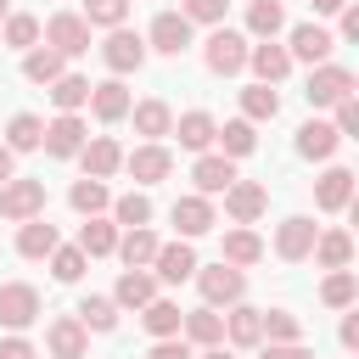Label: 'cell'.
Returning a JSON list of instances; mask_svg holds the SVG:
<instances>
[{
	"label": "cell",
	"mask_w": 359,
	"mask_h": 359,
	"mask_svg": "<svg viewBox=\"0 0 359 359\" xmlns=\"http://www.w3.org/2000/svg\"><path fill=\"white\" fill-rule=\"evenodd\" d=\"M101 123H118V118H129V90L118 84V79H107V84H90V101H84Z\"/></svg>",
	"instance_id": "7402d4cb"
},
{
	"label": "cell",
	"mask_w": 359,
	"mask_h": 359,
	"mask_svg": "<svg viewBox=\"0 0 359 359\" xmlns=\"http://www.w3.org/2000/svg\"><path fill=\"white\" fill-rule=\"evenodd\" d=\"M342 348H359V314L342 320Z\"/></svg>",
	"instance_id": "11a10c76"
},
{
	"label": "cell",
	"mask_w": 359,
	"mask_h": 359,
	"mask_svg": "<svg viewBox=\"0 0 359 359\" xmlns=\"http://www.w3.org/2000/svg\"><path fill=\"white\" fill-rule=\"evenodd\" d=\"M79 325L84 331H112L118 325V303L112 297H84L79 303Z\"/></svg>",
	"instance_id": "b9f144b4"
},
{
	"label": "cell",
	"mask_w": 359,
	"mask_h": 359,
	"mask_svg": "<svg viewBox=\"0 0 359 359\" xmlns=\"http://www.w3.org/2000/svg\"><path fill=\"white\" fill-rule=\"evenodd\" d=\"M79 247H84V258H107V252L118 247V224L101 219V213H90V224L79 230Z\"/></svg>",
	"instance_id": "1f68e13d"
},
{
	"label": "cell",
	"mask_w": 359,
	"mask_h": 359,
	"mask_svg": "<svg viewBox=\"0 0 359 359\" xmlns=\"http://www.w3.org/2000/svg\"><path fill=\"white\" fill-rule=\"evenodd\" d=\"M84 264H90L84 247H62V241H56V252H50V275H56V280H79Z\"/></svg>",
	"instance_id": "7dc6e473"
},
{
	"label": "cell",
	"mask_w": 359,
	"mask_h": 359,
	"mask_svg": "<svg viewBox=\"0 0 359 359\" xmlns=\"http://www.w3.org/2000/svg\"><path fill=\"white\" fill-rule=\"evenodd\" d=\"M320 297H325L331 309H348V303L359 297V280H353L348 269H331V275H325V286H320Z\"/></svg>",
	"instance_id": "7bdbcfd3"
},
{
	"label": "cell",
	"mask_w": 359,
	"mask_h": 359,
	"mask_svg": "<svg viewBox=\"0 0 359 359\" xmlns=\"http://www.w3.org/2000/svg\"><path fill=\"white\" fill-rule=\"evenodd\" d=\"M0 22H6V0H0Z\"/></svg>",
	"instance_id": "91938a15"
},
{
	"label": "cell",
	"mask_w": 359,
	"mask_h": 359,
	"mask_svg": "<svg viewBox=\"0 0 359 359\" xmlns=\"http://www.w3.org/2000/svg\"><path fill=\"white\" fill-rule=\"evenodd\" d=\"M202 62H208V73L230 79V73H241V67H247V39H241L236 28H213V34H208V45H202Z\"/></svg>",
	"instance_id": "7a4b0ae2"
},
{
	"label": "cell",
	"mask_w": 359,
	"mask_h": 359,
	"mask_svg": "<svg viewBox=\"0 0 359 359\" xmlns=\"http://www.w3.org/2000/svg\"><path fill=\"white\" fill-rule=\"evenodd\" d=\"M34 213H45V185L11 174V180L0 185V219H17V224H22V219H34Z\"/></svg>",
	"instance_id": "3957f363"
},
{
	"label": "cell",
	"mask_w": 359,
	"mask_h": 359,
	"mask_svg": "<svg viewBox=\"0 0 359 359\" xmlns=\"http://www.w3.org/2000/svg\"><path fill=\"white\" fill-rule=\"evenodd\" d=\"M224 337H230L236 348H258V342H264V309L230 303V314H224Z\"/></svg>",
	"instance_id": "44dd1931"
},
{
	"label": "cell",
	"mask_w": 359,
	"mask_h": 359,
	"mask_svg": "<svg viewBox=\"0 0 359 359\" xmlns=\"http://www.w3.org/2000/svg\"><path fill=\"white\" fill-rule=\"evenodd\" d=\"M151 297H157V275H146V269H123L118 286H112V303L118 309H146Z\"/></svg>",
	"instance_id": "cb8c5ba5"
},
{
	"label": "cell",
	"mask_w": 359,
	"mask_h": 359,
	"mask_svg": "<svg viewBox=\"0 0 359 359\" xmlns=\"http://www.w3.org/2000/svg\"><path fill=\"white\" fill-rule=\"evenodd\" d=\"M213 129H219V123H213V118L196 107V112H185V118L168 129V135H180V146H185V151H208V146H213Z\"/></svg>",
	"instance_id": "83f0119b"
},
{
	"label": "cell",
	"mask_w": 359,
	"mask_h": 359,
	"mask_svg": "<svg viewBox=\"0 0 359 359\" xmlns=\"http://www.w3.org/2000/svg\"><path fill=\"white\" fill-rule=\"evenodd\" d=\"M247 67L258 73V84H280V79L292 73V50H286V45H275V39L247 45Z\"/></svg>",
	"instance_id": "4fadbf2b"
},
{
	"label": "cell",
	"mask_w": 359,
	"mask_h": 359,
	"mask_svg": "<svg viewBox=\"0 0 359 359\" xmlns=\"http://www.w3.org/2000/svg\"><path fill=\"white\" fill-rule=\"evenodd\" d=\"M123 168H129L140 185H157V180H168V174H174V157H168V146L146 140V146H135V151L123 157Z\"/></svg>",
	"instance_id": "9c48e42d"
},
{
	"label": "cell",
	"mask_w": 359,
	"mask_h": 359,
	"mask_svg": "<svg viewBox=\"0 0 359 359\" xmlns=\"http://www.w3.org/2000/svg\"><path fill=\"white\" fill-rule=\"evenodd\" d=\"M286 28V11H280V0H252L247 6V34H258V39H275Z\"/></svg>",
	"instance_id": "e575fe53"
},
{
	"label": "cell",
	"mask_w": 359,
	"mask_h": 359,
	"mask_svg": "<svg viewBox=\"0 0 359 359\" xmlns=\"http://www.w3.org/2000/svg\"><path fill=\"white\" fill-rule=\"evenodd\" d=\"M309 6H314V11H342L348 0H309Z\"/></svg>",
	"instance_id": "680465c9"
},
{
	"label": "cell",
	"mask_w": 359,
	"mask_h": 359,
	"mask_svg": "<svg viewBox=\"0 0 359 359\" xmlns=\"http://www.w3.org/2000/svg\"><path fill=\"white\" fill-rule=\"evenodd\" d=\"M157 247H163V241H157V236H151L146 224H129V230L118 236V247H112V252H118V258H123L129 269H146V264L157 258Z\"/></svg>",
	"instance_id": "603a6c76"
},
{
	"label": "cell",
	"mask_w": 359,
	"mask_h": 359,
	"mask_svg": "<svg viewBox=\"0 0 359 359\" xmlns=\"http://www.w3.org/2000/svg\"><path fill=\"white\" fill-rule=\"evenodd\" d=\"M67 202H73V213H84V219H90V213L112 208V191H107V180H90V174H84V180L67 191Z\"/></svg>",
	"instance_id": "d6a6232c"
},
{
	"label": "cell",
	"mask_w": 359,
	"mask_h": 359,
	"mask_svg": "<svg viewBox=\"0 0 359 359\" xmlns=\"http://www.w3.org/2000/svg\"><path fill=\"white\" fill-rule=\"evenodd\" d=\"M264 208H269V191H264L258 180H236V185L224 191V213H230L236 224H252Z\"/></svg>",
	"instance_id": "9a60e30c"
},
{
	"label": "cell",
	"mask_w": 359,
	"mask_h": 359,
	"mask_svg": "<svg viewBox=\"0 0 359 359\" xmlns=\"http://www.w3.org/2000/svg\"><path fill=\"white\" fill-rule=\"evenodd\" d=\"M180 331H185V337H191L196 348H213V342H224V314L202 303V309H191V314L180 320Z\"/></svg>",
	"instance_id": "484cf974"
},
{
	"label": "cell",
	"mask_w": 359,
	"mask_h": 359,
	"mask_svg": "<svg viewBox=\"0 0 359 359\" xmlns=\"http://www.w3.org/2000/svg\"><path fill=\"white\" fill-rule=\"evenodd\" d=\"M45 140V118H34V112H17L11 123H6V146L11 151H34Z\"/></svg>",
	"instance_id": "74e56055"
},
{
	"label": "cell",
	"mask_w": 359,
	"mask_h": 359,
	"mask_svg": "<svg viewBox=\"0 0 359 359\" xmlns=\"http://www.w3.org/2000/svg\"><path fill=\"white\" fill-rule=\"evenodd\" d=\"M314 236H320V230H314V219H303V213H297V219H286V224L275 230V252L297 264V258H309V252H314Z\"/></svg>",
	"instance_id": "ffe728a7"
},
{
	"label": "cell",
	"mask_w": 359,
	"mask_h": 359,
	"mask_svg": "<svg viewBox=\"0 0 359 359\" xmlns=\"http://www.w3.org/2000/svg\"><path fill=\"white\" fill-rule=\"evenodd\" d=\"M213 140H219V151H224V157H247V151L258 146V135H252V123H247V118H230L224 129H213Z\"/></svg>",
	"instance_id": "f35d334b"
},
{
	"label": "cell",
	"mask_w": 359,
	"mask_h": 359,
	"mask_svg": "<svg viewBox=\"0 0 359 359\" xmlns=\"http://www.w3.org/2000/svg\"><path fill=\"white\" fill-rule=\"evenodd\" d=\"M62 73H67V56L50 50V45H34V50L22 56V79H28V84H50V79H62Z\"/></svg>",
	"instance_id": "4316f807"
},
{
	"label": "cell",
	"mask_w": 359,
	"mask_h": 359,
	"mask_svg": "<svg viewBox=\"0 0 359 359\" xmlns=\"http://www.w3.org/2000/svg\"><path fill=\"white\" fill-rule=\"evenodd\" d=\"M129 112H135V135H146V140H163V135L174 129L168 101H140V107H129Z\"/></svg>",
	"instance_id": "4dcf8cb0"
},
{
	"label": "cell",
	"mask_w": 359,
	"mask_h": 359,
	"mask_svg": "<svg viewBox=\"0 0 359 359\" xmlns=\"http://www.w3.org/2000/svg\"><path fill=\"white\" fill-rule=\"evenodd\" d=\"M297 62H309V67H320V62H331V50H337V39L320 28V22H297L292 28V45H286Z\"/></svg>",
	"instance_id": "7c38bea8"
},
{
	"label": "cell",
	"mask_w": 359,
	"mask_h": 359,
	"mask_svg": "<svg viewBox=\"0 0 359 359\" xmlns=\"http://www.w3.org/2000/svg\"><path fill=\"white\" fill-rule=\"evenodd\" d=\"M168 219L180 224L185 241H191V236H208V230H213V202H208L202 191H196V196H180V202L168 208Z\"/></svg>",
	"instance_id": "ac0fdd59"
},
{
	"label": "cell",
	"mask_w": 359,
	"mask_h": 359,
	"mask_svg": "<svg viewBox=\"0 0 359 359\" xmlns=\"http://www.w3.org/2000/svg\"><path fill=\"white\" fill-rule=\"evenodd\" d=\"M191 359H236V353H230L224 342H213V348H202V353H191Z\"/></svg>",
	"instance_id": "6f0895ef"
},
{
	"label": "cell",
	"mask_w": 359,
	"mask_h": 359,
	"mask_svg": "<svg viewBox=\"0 0 359 359\" xmlns=\"http://www.w3.org/2000/svg\"><path fill=\"white\" fill-rule=\"evenodd\" d=\"M146 359H191V348H185L180 337H157V348H151Z\"/></svg>",
	"instance_id": "f907efd6"
},
{
	"label": "cell",
	"mask_w": 359,
	"mask_h": 359,
	"mask_svg": "<svg viewBox=\"0 0 359 359\" xmlns=\"http://www.w3.org/2000/svg\"><path fill=\"white\" fill-rule=\"evenodd\" d=\"M34 320H39V292H34L28 280H6V286H0V325L28 331Z\"/></svg>",
	"instance_id": "277c9868"
},
{
	"label": "cell",
	"mask_w": 359,
	"mask_h": 359,
	"mask_svg": "<svg viewBox=\"0 0 359 359\" xmlns=\"http://www.w3.org/2000/svg\"><path fill=\"white\" fill-rule=\"evenodd\" d=\"M196 286H202V303L208 309H230V303H241V292H247V275L236 269V264H213V269H202L196 264Z\"/></svg>",
	"instance_id": "6da1fadb"
},
{
	"label": "cell",
	"mask_w": 359,
	"mask_h": 359,
	"mask_svg": "<svg viewBox=\"0 0 359 359\" xmlns=\"http://www.w3.org/2000/svg\"><path fill=\"white\" fill-rule=\"evenodd\" d=\"M151 269H157V280H163V286L191 280V275H196V252H191V241H185V236H180V241H163V247H157V258H151Z\"/></svg>",
	"instance_id": "ba28073f"
},
{
	"label": "cell",
	"mask_w": 359,
	"mask_h": 359,
	"mask_svg": "<svg viewBox=\"0 0 359 359\" xmlns=\"http://www.w3.org/2000/svg\"><path fill=\"white\" fill-rule=\"evenodd\" d=\"M45 342H50V353H56V359H84V348H90V331L79 325V314H62V320H50Z\"/></svg>",
	"instance_id": "d6986e66"
},
{
	"label": "cell",
	"mask_w": 359,
	"mask_h": 359,
	"mask_svg": "<svg viewBox=\"0 0 359 359\" xmlns=\"http://www.w3.org/2000/svg\"><path fill=\"white\" fill-rule=\"evenodd\" d=\"M337 140H342V135H337L331 123H320V118H309V123L297 129V151H303V157H314V163H325V157L337 151Z\"/></svg>",
	"instance_id": "f1b7e54d"
},
{
	"label": "cell",
	"mask_w": 359,
	"mask_h": 359,
	"mask_svg": "<svg viewBox=\"0 0 359 359\" xmlns=\"http://www.w3.org/2000/svg\"><path fill=\"white\" fill-rule=\"evenodd\" d=\"M348 258H353V236H348V230L314 236V264H320V269H348Z\"/></svg>",
	"instance_id": "f546056e"
},
{
	"label": "cell",
	"mask_w": 359,
	"mask_h": 359,
	"mask_svg": "<svg viewBox=\"0 0 359 359\" xmlns=\"http://www.w3.org/2000/svg\"><path fill=\"white\" fill-rule=\"evenodd\" d=\"M224 6L230 0H185L180 17H191V22H224Z\"/></svg>",
	"instance_id": "c3c4849f"
},
{
	"label": "cell",
	"mask_w": 359,
	"mask_h": 359,
	"mask_svg": "<svg viewBox=\"0 0 359 359\" xmlns=\"http://www.w3.org/2000/svg\"><path fill=\"white\" fill-rule=\"evenodd\" d=\"M264 359H314V353H309L303 342H269V348H264Z\"/></svg>",
	"instance_id": "816d5d0a"
},
{
	"label": "cell",
	"mask_w": 359,
	"mask_h": 359,
	"mask_svg": "<svg viewBox=\"0 0 359 359\" xmlns=\"http://www.w3.org/2000/svg\"><path fill=\"white\" fill-rule=\"evenodd\" d=\"M309 107H337L342 95H353V73L348 67H337V62H320L314 73H309Z\"/></svg>",
	"instance_id": "5b68a950"
},
{
	"label": "cell",
	"mask_w": 359,
	"mask_h": 359,
	"mask_svg": "<svg viewBox=\"0 0 359 359\" xmlns=\"http://www.w3.org/2000/svg\"><path fill=\"white\" fill-rule=\"evenodd\" d=\"M79 157H84V174H90V180H112V174L123 168V151H118V140H112V135L84 140V146H79Z\"/></svg>",
	"instance_id": "2e32d148"
},
{
	"label": "cell",
	"mask_w": 359,
	"mask_h": 359,
	"mask_svg": "<svg viewBox=\"0 0 359 359\" xmlns=\"http://www.w3.org/2000/svg\"><path fill=\"white\" fill-rule=\"evenodd\" d=\"M140 320H146V331L151 337H180V303H168V297H151L146 309H140Z\"/></svg>",
	"instance_id": "836d02e7"
},
{
	"label": "cell",
	"mask_w": 359,
	"mask_h": 359,
	"mask_svg": "<svg viewBox=\"0 0 359 359\" xmlns=\"http://www.w3.org/2000/svg\"><path fill=\"white\" fill-rule=\"evenodd\" d=\"M11 174H17V151H11V146H0V185H6Z\"/></svg>",
	"instance_id": "9f6ffc18"
},
{
	"label": "cell",
	"mask_w": 359,
	"mask_h": 359,
	"mask_svg": "<svg viewBox=\"0 0 359 359\" xmlns=\"http://www.w3.org/2000/svg\"><path fill=\"white\" fill-rule=\"evenodd\" d=\"M50 101H56V112H79V107L90 101V79H79V73L50 79Z\"/></svg>",
	"instance_id": "8d00e7d4"
},
{
	"label": "cell",
	"mask_w": 359,
	"mask_h": 359,
	"mask_svg": "<svg viewBox=\"0 0 359 359\" xmlns=\"http://www.w3.org/2000/svg\"><path fill=\"white\" fill-rule=\"evenodd\" d=\"M45 39H50V50H62V56H84V50H90V22H84L79 11H56V17L45 22Z\"/></svg>",
	"instance_id": "8992f818"
},
{
	"label": "cell",
	"mask_w": 359,
	"mask_h": 359,
	"mask_svg": "<svg viewBox=\"0 0 359 359\" xmlns=\"http://www.w3.org/2000/svg\"><path fill=\"white\" fill-rule=\"evenodd\" d=\"M258 258H264V241H258L252 230H230V236H224V264L247 269V264H258Z\"/></svg>",
	"instance_id": "60d3db41"
},
{
	"label": "cell",
	"mask_w": 359,
	"mask_h": 359,
	"mask_svg": "<svg viewBox=\"0 0 359 359\" xmlns=\"http://www.w3.org/2000/svg\"><path fill=\"white\" fill-rule=\"evenodd\" d=\"M353 202V168H325L320 185H314V208L320 213H342Z\"/></svg>",
	"instance_id": "e0dca14e"
},
{
	"label": "cell",
	"mask_w": 359,
	"mask_h": 359,
	"mask_svg": "<svg viewBox=\"0 0 359 359\" xmlns=\"http://www.w3.org/2000/svg\"><path fill=\"white\" fill-rule=\"evenodd\" d=\"M342 39H359V6H342Z\"/></svg>",
	"instance_id": "db71d44e"
},
{
	"label": "cell",
	"mask_w": 359,
	"mask_h": 359,
	"mask_svg": "<svg viewBox=\"0 0 359 359\" xmlns=\"http://www.w3.org/2000/svg\"><path fill=\"white\" fill-rule=\"evenodd\" d=\"M112 213H118V224L129 230V224H151V202L140 196V191H123L118 202H112Z\"/></svg>",
	"instance_id": "bcb514c9"
},
{
	"label": "cell",
	"mask_w": 359,
	"mask_h": 359,
	"mask_svg": "<svg viewBox=\"0 0 359 359\" xmlns=\"http://www.w3.org/2000/svg\"><path fill=\"white\" fill-rule=\"evenodd\" d=\"M0 34H6L11 50H34V45H39V17H28V11H6Z\"/></svg>",
	"instance_id": "d590c367"
},
{
	"label": "cell",
	"mask_w": 359,
	"mask_h": 359,
	"mask_svg": "<svg viewBox=\"0 0 359 359\" xmlns=\"http://www.w3.org/2000/svg\"><path fill=\"white\" fill-rule=\"evenodd\" d=\"M241 112H247V123H264V118L280 112V95H275L269 84H247V90H241Z\"/></svg>",
	"instance_id": "ab89813d"
},
{
	"label": "cell",
	"mask_w": 359,
	"mask_h": 359,
	"mask_svg": "<svg viewBox=\"0 0 359 359\" xmlns=\"http://www.w3.org/2000/svg\"><path fill=\"white\" fill-rule=\"evenodd\" d=\"M129 0H84V22L90 28H123Z\"/></svg>",
	"instance_id": "f6af8a7d"
},
{
	"label": "cell",
	"mask_w": 359,
	"mask_h": 359,
	"mask_svg": "<svg viewBox=\"0 0 359 359\" xmlns=\"http://www.w3.org/2000/svg\"><path fill=\"white\" fill-rule=\"evenodd\" d=\"M146 39H151V50H163V56H180V50L191 45V17H180V11H157Z\"/></svg>",
	"instance_id": "8fae6325"
},
{
	"label": "cell",
	"mask_w": 359,
	"mask_h": 359,
	"mask_svg": "<svg viewBox=\"0 0 359 359\" xmlns=\"http://www.w3.org/2000/svg\"><path fill=\"white\" fill-rule=\"evenodd\" d=\"M331 129H337V135H359V101H353V95L337 101V123H331Z\"/></svg>",
	"instance_id": "681fc988"
},
{
	"label": "cell",
	"mask_w": 359,
	"mask_h": 359,
	"mask_svg": "<svg viewBox=\"0 0 359 359\" xmlns=\"http://www.w3.org/2000/svg\"><path fill=\"white\" fill-rule=\"evenodd\" d=\"M0 359H34V342L28 337H6L0 342Z\"/></svg>",
	"instance_id": "f5cc1de1"
},
{
	"label": "cell",
	"mask_w": 359,
	"mask_h": 359,
	"mask_svg": "<svg viewBox=\"0 0 359 359\" xmlns=\"http://www.w3.org/2000/svg\"><path fill=\"white\" fill-rule=\"evenodd\" d=\"M84 140H90V135H84V118H79V112H62L56 123H45V140H39V146H45L50 157H79Z\"/></svg>",
	"instance_id": "5bb4252c"
},
{
	"label": "cell",
	"mask_w": 359,
	"mask_h": 359,
	"mask_svg": "<svg viewBox=\"0 0 359 359\" xmlns=\"http://www.w3.org/2000/svg\"><path fill=\"white\" fill-rule=\"evenodd\" d=\"M17 252H22V258H50V252H56V224H45V213L22 219V230H17Z\"/></svg>",
	"instance_id": "d4e9b609"
},
{
	"label": "cell",
	"mask_w": 359,
	"mask_h": 359,
	"mask_svg": "<svg viewBox=\"0 0 359 359\" xmlns=\"http://www.w3.org/2000/svg\"><path fill=\"white\" fill-rule=\"evenodd\" d=\"M101 56H107V67H112L118 79H123V73H140V62H146V39L129 34V28H112L107 45H101Z\"/></svg>",
	"instance_id": "52a82bcc"
},
{
	"label": "cell",
	"mask_w": 359,
	"mask_h": 359,
	"mask_svg": "<svg viewBox=\"0 0 359 359\" xmlns=\"http://www.w3.org/2000/svg\"><path fill=\"white\" fill-rule=\"evenodd\" d=\"M264 337H269V342H303V325H297V314H286V309H264Z\"/></svg>",
	"instance_id": "ee69618b"
},
{
	"label": "cell",
	"mask_w": 359,
	"mask_h": 359,
	"mask_svg": "<svg viewBox=\"0 0 359 359\" xmlns=\"http://www.w3.org/2000/svg\"><path fill=\"white\" fill-rule=\"evenodd\" d=\"M191 180H196V191H202V196H224V191L236 185V163H230L224 151H202V157H196V168H191Z\"/></svg>",
	"instance_id": "30bf717a"
}]
</instances>
